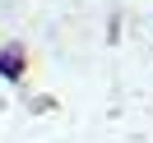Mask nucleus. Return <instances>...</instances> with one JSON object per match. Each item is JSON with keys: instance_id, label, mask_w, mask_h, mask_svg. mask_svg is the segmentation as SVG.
Here are the masks:
<instances>
[{"instance_id": "1", "label": "nucleus", "mask_w": 153, "mask_h": 143, "mask_svg": "<svg viewBox=\"0 0 153 143\" xmlns=\"http://www.w3.org/2000/svg\"><path fill=\"white\" fill-rule=\"evenodd\" d=\"M0 69H5V74H19V60H14V56H10V60L0 56Z\"/></svg>"}]
</instances>
